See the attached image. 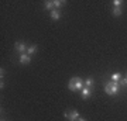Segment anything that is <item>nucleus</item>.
Returning <instances> with one entry per match:
<instances>
[{
    "mask_svg": "<svg viewBox=\"0 0 127 121\" xmlns=\"http://www.w3.org/2000/svg\"><path fill=\"white\" fill-rule=\"evenodd\" d=\"M122 7H113V9H112V14H113L114 17H120V16H122Z\"/></svg>",
    "mask_w": 127,
    "mask_h": 121,
    "instance_id": "1a4fd4ad",
    "label": "nucleus"
},
{
    "mask_svg": "<svg viewBox=\"0 0 127 121\" xmlns=\"http://www.w3.org/2000/svg\"><path fill=\"white\" fill-rule=\"evenodd\" d=\"M83 85H85V87H92L93 86V80H92L91 77H88L86 80L83 82Z\"/></svg>",
    "mask_w": 127,
    "mask_h": 121,
    "instance_id": "ddd939ff",
    "label": "nucleus"
},
{
    "mask_svg": "<svg viewBox=\"0 0 127 121\" xmlns=\"http://www.w3.org/2000/svg\"><path fill=\"white\" fill-rule=\"evenodd\" d=\"M27 45H26V42H23V41H17V42H14V49L17 51L18 54H26L27 52Z\"/></svg>",
    "mask_w": 127,
    "mask_h": 121,
    "instance_id": "20e7f679",
    "label": "nucleus"
},
{
    "mask_svg": "<svg viewBox=\"0 0 127 121\" xmlns=\"http://www.w3.org/2000/svg\"><path fill=\"white\" fill-rule=\"evenodd\" d=\"M104 92L110 96H113V94H117L120 92V85H119L117 82H107L106 85H104Z\"/></svg>",
    "mask_w": 127,
    "mask_h": 121,
    "instance_id": "f03ea898",
    "label": "nucleus"
},
{
    "mask_svg": "<svg viewBox=\"0 0 127 121\" xmlns=\"http://www.w3.org/2000/svg\"><path fill=\"white\" fill-rule=\"evenodd\" d=\"M122 80V75H120V73H119V72H116V73H113V75H112V82H120Z\"/></svg>",
    "mask_w": 127,
    "mask_h": 121,
    "instance_id": "9b49d317",
    "label": "nucleus"
},
{
    "mask_svg": "<svg viewBox=\"0 0 127 121\" xmlns=\"http://www.w3.org/2000/svg\"><path fill=\"white\" fill-rule=\"evenodd\" d=\"M1 121H3V120H1Z\"/></svg>",
    "mask_w": 127,
    "mask_h": 121,
    "instance_id": "aec40b11",
    "label": "nucleus"
},
{
    "mask_svg": "<svg viewBox=\"0 0 127 121\" xmlns=\"http://www.w3.org/2000/svg\"><path fill=\"white\" fill-rule=\"evenodd\" d=\"M0 89H4V82L1 80V83H0Z\"/></svg>",
    "mask_w": 127,
    "mask_h": 121,
    "instance_id": "f3484780",
    "label": "nucleus"
},
{
    "mask_svg": "<svg viewBox=\"0 0 127 121\" xmlns=\"http://www.w3.org/2000/svg\"><path fill=\"white\" fill-rule=\"evenodd\" d=\"M44 6H45V9H47V10H50V11H52V10L55 9L54 0H48V1H45V3H44Z\"/></svg>",
    "mask_w": 127,
    "mask_h": 121,
    "instance_id": "6e6552de",
    "label": "nucleus"
},
{
    "mask_svg": "<svg viewBox=\"0 0 127 121\" xmlns=\"http://www.w3.org/2000/svg\"><path fill=\"white\" fill-rule=\"evenodd\" d=\"M76 121H86V120H85V118H82V117H79V118H78Z\"/></svg>",
    "mask_w": 127,
    "mask_h": 121,
    "instance_id": "a211bd4d",
    "label": "nucleus"
},
{
    "mask_svg": "<svg viewBox=\"0 0 127 121\" xmlns=\"http://www.w3.org/2000/svg\"><path fill=\"white\" fill-rule=\"evenodd\" d=\"M81 94H82V99H88L92 94V87H83L81 90Z\"/></svg>",
    "mask_w": 127,
    "mask_h": 121,
    "instance_id": "423d86ee",
    "label": "nucleus"
},
{
    "mask_svg": "<svg viewBox=\"0 0 127 121\" xmlns=\"http://www.w3.org/2000/svg\"><path fill=\"white\" fill-rule=\"evenodd\" d=\"M64 117L69 121H76L79 118V113H78V110H71V111L66 110V111L64 113Z\"/></svg>",
    "mask_w": 127,
    "mask_h": 121,
    "instance_id": "7ed1b4c3",
    "label": "nucleus"
},
{
    "mask_svg": "<svg viewBox=\"0 0 127 121\" xmlns=\"http://www.w3.org/2000/svg\"><path fill=\"white\" fill-rule=\"evenodd\" d=\"M51 18H52L54 21H58L59 18H61V10H58V9L52 10V11H51Z\"/></svg>",
    "mask_w": 127,
    "mask_h": 121,
    "instance_id": "0eeeda50",
    "label": "nucleus"
},
{
    "mask_svg": "<svg viewBox=\"0 0 127 121\" xmlns=\"http://www.w3.org/2000/svg\"><path fill=\"white\" fill-rule=\"evenodd\" d=\"M35 52H37V47H35V45H30V47L27 48V55H30V56L34 55Z\"/></svg>",
    "mask_w": 127,
    "mask_h": 121,
    "instance_id": "9d476101",
    "label": "nucleus"
},
{
    "mask_svg": "<svg viewBox=\"0 0 127 121\" xmlns=\"http://www.w3.org/2000/svg\"><path fill=\"white\" fill-rule=\"evenodd\" d=\"M123 1L122 0H113V7H122Z\"/></svg>",
    "mask_w": 127,
    "mask_h": 121,
    "instance_id": "4468645a",
    "label": "nucleus"
},
{
    "mask_svg": "<svg viewBox=\"0 0 127 121\" xmlns=\"http://www.w3.org/2000/svg\"><path fill=\"white\" fill-rule=\"evenodd\" d=\"M18 61H20V63H21V65H28V63L31 62V56H30V55H27V54H21Z\"/></svg>",
    "mask_w": 127,
    "mask_h": 121,
    "instance_id": "39448f33",
    "label": "nucleus"
},
{
    "mask_svg": "<svg viewBox=\"0 0 127 121\" xmlns=\"http://www.w3.org/2000/svg\"><path fill=\"white\" fill-rule=\"evenodd\" d=\"M83 87H85L83 82H82L81 77H78V76L72 77V79L69 80V83H68V89L71 90V92H81Z\"/></svg>",
    "mask_w": 127,
    "mask_h": 121,
    "instance_id": "f257e3e1",
    "label": "nucleus"
},
{
    "mask_svg": "<svg viewBox=\"0 0 127 121\" xmlns=\"http://www.w3.org/2000/svg\"><path fill=\"white\" fill-rule=\"evenodd\" d=\"M64 4H65V1H64V0H54V6H55V9H58V10H59Z\"/></svg>",
    "mask_w": 127,
    "mask_h": 121,
    "instance_id": "f8f14e48",
    "label": "nucleus"
},
{
    "mask_svg": "<svg viewBox=\"0 0 127 121\" xmlns=\"http://www.w3.org/2000/svg\"><path fill=\"white\" fill-rule=\"evenodd\" d=\"M119 85L120 86H127V79L126 77H122V80L119 82Z\"/></svg>",
    "mask_w": 127,
    "mask_h": 121,
    "instance_id": "2eb2a0df",
    "label": "nucleus"
},
{
    "mask_svg": "<svg viewBox=\"0 0 127 121\" xmlns=\"http://www.w3.org/2000/svg\"><path fill=\"white\" fill-rule=\"evenodd\" d=\"M126 79H127V76H126Z\"/></svg>",
    "mask_w": 127,
    "mask_h": 121,
    "instance_id": "6ab92c4d",
    "label": "nucleus"
},
{
    "mask_svg": "<svg viewBox=\"0 0 127 121\" xmlns=\"http://www.w3.org/2000/svg\"><path fill=\"white\" fill-rule=\"evenodd\" d=\"M4 75H6V71L3 69V68H1V69H0V77L3 79V77H4Z\"/></svg>",
    "mask_w": 127,
    "mask_h": 121,
    "instance_id": "dca6fc26",
    "label": "nucleus"
}]
</instances>
